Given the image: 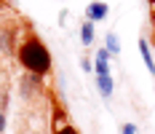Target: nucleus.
<instances>
[{"label":"nucleus","mask_w":155,"mask_h":134,"mask_svg":"<svg viewBox=\"0 0 155 134\" xmlns=\"http://www.w3.org/2000/svg\"><path fill=\"white\" fill-rule=\"evenodd\" d=\"M16 59L27 73H35V75H46L51 70V51L35 32H27L24 40L16 46Z\"/></svg>","instance_id":"1"},{"label":"nucleus","mask_w":155,"mask_h":134,"mask_svg":"<svg viewBox=\"0 0 155 134\" xmlns=\"http://www.w3.org/2000/svg\"><path fill=\"white\" fill-rule=\"evenodd\" d=\"M86 14H88V22H99V19H104V16H107V3L94 0V3H88Z\"/></svg>","instance_id":"2"},{"label":"nucleus","mask_w":155,"mask_h":134,"mask_svg":"<svg viewBox=\"0 0 155 134\" xmlns=\"http://www.w3.org/2000/svg\"><path fill=\"white\" fill-rule=\"evenodd\" d=\"M38 78H40V75H35V73H27L24 78H21L19 89H21V97H24V99H27V97H32V91H35V83H38Z\"/></svg>","instance_id":"3"},{"label":"nucleus","mask_w":155,"mask_h":134,"mask_svg":"<svg viewBox=\"0 0 155 134\" xmlns=\"http://www.w3.org/2000/svg\"><path fill=\"white\" fill-rule=\"evenodd\" d=\"M0 48L3 51H11L14 48V30L11 27H0Z\"/></svg>","instance_id":"4"},{"label":"nucleus","mask_w":155,"mask_h":134,"mask_svg":"<svg viewBox=\"0 0 155 134\" xmlns=\"http://www.w3.org/2000/svg\"><path fill=\"white\" fill-rule=\"evenodd\" d=\"M139 51H142V59H144V64H147V70L155 75V62H153V57H150V46H147V40H139Z\"/></svg>","instance_id":"5"},{"label":"nucleus","mask_w":155,"mask_h":134,"mask_svg":"<svg viewBox=\"0 0 155 134\" xmlns=\"http://www.w3.org/2000/svg\"><path fill=\"white\" fill-rule=\"evenodd\" d=\"M96 83H99V89H102L104 97L112 94V78H110V73H107V75H96Z\"/></svg>","instance_id":"6"},{"label":"nucleus","mask_w":155,"mask_h":134,"mask_svg":"<svg viewBox=\"0 0 155 134\" xmlns=\"http://www.w3.org/2000/svg\"><path fill=\"white\" fill-rule=\"evenodd\" d=\"M80 40H83V46H91V40H94V22H86V24L80 27Z\"/></svg>","instance_id":"7"},{"label":"nucleus","mask_w":155,"mask_h":134,"mask_svg":"<svg viewBox=\"0 0 155 134\" xmlns=\"http://www.w3.org/2000/svg\"><path fill=\"white\" fill-rule=\"evenodd\" d=\"M54 134H78V129L72 126V123H64V126H56Z\"/></svg>","instance_id":"8"},{"label":"nucleus","mask_w":155,"mask_h":134,"mask_svg":"<svg viewBox=\"0 0 155 134\" xmlns=\"http://www.w3.org/2000/svg\"><path fill=\"white\" fill-rule=\"evenodd\" d=\"M118 48H120V46H118V38H115V35L110 32V35H107V51H112V54H118Z\"/></svg>","instance_id":"9"},{"label":"nucleus","mask_w":155,"mask_h":134,"mask_svg":"<svg viewBox=\"0 0 155 134\" xmlns=\"http://www.w3.org/2000/svg\"><path fill=\"white\" fill-rule=\"evenodd\" d=\"M120 132H123V134H137V126H134V123H123Z\"/></svg>","instance_id":"10"},{"label":"nucleus","mask_w":155,"mask_h":134,"mask_svg":"<svg viewBox=\"0 0 155 134\" xmlns=\"http://www.w3.org/2000/svg\"><path fill=\"white\" fill-rule=\"evenodd\" d=\"M5 132V113H3V110H0V134Z\"/></svg>","instance_id":"11"},{"label":"nucleus","mask_w":155,"mask_h":134,"mask_svg":"<svg viewBox=\"0 0 155 134\" xmlns=\"http://www.w3.org/2000/svg\"><path fill=\"white\" fill-rule=\"evenodd\" d=\"M150 3H153V5H155V0H150Z\"/></svg>","instance_id":"12"}]
</instances>
